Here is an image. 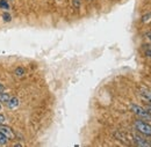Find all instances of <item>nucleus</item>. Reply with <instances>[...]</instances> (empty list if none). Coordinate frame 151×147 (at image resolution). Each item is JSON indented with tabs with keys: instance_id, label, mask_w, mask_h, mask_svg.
Returning <instances> with one entry per match:
<instances>
[{
	"instance_id": "1",
	"label": "nucleus",
	"mask_w": 151,
	"mask_h": 147,
	"mask_svg": "<svg viewBox=\"0 0 151 147\" xmlns=\"http://www.w3.org/2000/svg\"><path fill=\"white\" fill-rule=\"evenodd\" d=\"M130 109H132V111L138 117V118L144 119V121H151V115L147 111L145 108L132 103V104H130Z\"/></svg>"
},
{
	"instance_id": "2",
	"label": "nucleus",
	"mask_w": 151,
	"mask_h": 147,
	"mask_svg": "<svg viewBox=\"0 0 151 147\" xmlns=\"http://www.w3.org/2000/svg\"><path fill=\"white\" fill-rule=\"evenodd\" d=\"M134 125H135V128H136L138 133H141V134H143V136H145V137H151L150 124H148V123H145V122H143V121L137 119V121L134 122Z\"/></svg>"
},
{
	"instance_id": "3",
	"label": "nucleus",
	"mask_w": 151,
	"mask_h": 147,
	"mask_svg": "<svg viewBox=\"0 0 151 147\" xmlns=\"http://www.w3.org/2000/svg\"><path fill=\"white\" fill-rule=\"evenodd\" d=\"M132 141L137 145V146H142V147H147L151 146V141L147 139L145 136L141 134V133H135L132 136Z\"/></svg>"
},
{
	"instance_id": "4",
	"label": "nucleus",
	"mask_w": 151,
	"mask_h": 147,
	"mask_svg": "<svg viewBox=\"0 0 151 147\" xmlns=\"http://www.w3.org/2000/svg\"><path fill=\"white\" fill-rule=\"evenodd\" d=\"M0 132H2L8 139H13L14 138V131L11 129L9 126H7V125L0 124Z\"/></svg>"
},
{
	"instance_id": "5",
	"label": "nucleus",
	"mask_w": 151,
	"mask_h": 147,
	"mask_svg": "<svg viewBox=\"0 0 151 147\" xmlns=\"http://www.w3.org/2000/svg\"><path fill=\"white\" fill-rule=\"evenodd\" d=\"M7 106L9 109H15L19 106V98L18 97H11L9 101L7 102Z\"/></svg>"
},
{
	"instance_id": "6",
	"label": "nucleus",
	"mask_w": 151,
	"mask_h": 147,
	"mask_svg": "<svg viewBox=\"0 0 151 147\" xmlns=\"http://www.w3.org/2000/svg\"><path fill=\"white\" fill-rule=\"evenodd\" d=\"M141 95H142L148 102L151 103V91L147 89V88H142V89H141Z\"/></svg>"
},
{
	"instance_id": "7",
	"label": "nucleus",
	"mask_w": 151,
	"mask_h": 147,
	"mask_svg": "<svg viewBox=\"0 0 151 147\" xmlns=\"http://www.w3.org/2000/svg\"><path fill=\"white\" fill-rule=\"evenodd\" d=\"M9 98H11L9 94L4 93V92L0 93V103H7V102L9 101Z\"/></svg>"
},
{
	"instance_id": "8",
	"label": "nucleus",
	"mask_w": 151,
	"mask_h": 147,
	"mask_svg": "<svg viewBox=\"0 0 151 147\" xmlns=\"http://www.w3.org/2000/svg\"><path fill=\"white\" fill-rule=\"evenodd\" d=\"M7 143H8V138L2 132H0V145H6Z\"/></svg>"
},
{
	"instance_id": "9",
	"label": "nucleus",
	"mask_w": 151,
	"mask_h": 147,
	"mask_svg": "<svg viewBox=\"0 0 151 147\" xmlns=\"http://www.w3.org/2000/svg\"><path fill=\"white\" fill-rule=\"evenodd\" d=\"M14 73H15V75H18V76H22L24 74V70H23V67H17L15 71H14Z\"/></svg>"
},
{
	"instance_id": "10",
	"label": "nucleus",
	"mask_w": 151,
	"mask_h": 147,
	"mask_svg": "<svg viewBox=\"0 0 151 147\" xmlns=\"http://www.w3.org/2000/svg\"><path fill=\"white\" fill-rule=\"evenodd\" d=\"M2 19H4V21H6V22H9L11 20H12V16L7 13V12H5L4 14H2Z\"/></svg>"
},
{
	"instance_id": "11",
	"label": "nucleus",
	"mask_w": 151,
	"mask_h": 147,
	"mask_svg": "<svg viewBox=\"0 0 151 147\" xmlns=\"http://www.w3.org/2000/svg\"><path fill=\"white\" fill-rule=\"evenodd\" d=\"M151 19V12L149 13V14H145L143 18H142V22H149Z\"/></svg>"
},
{
	"instance_id": "12",
	"label": "nucleus",
	"mask_w": 151,
	"mask_h": 147,
	"mask_svg": "<svg viewBox=\"0 0 151 147\" xmlns=\"http://www.w3.org/2000/svg\"><path fill=\"white\" fill-rule=\"evenodd\" d=\"M0 7L8 9V4H7V1H6V0H1V1H0Z\"/></svg>"
},
{
	"instance_id": "13",
	"label": "nucleus",
	"mask_w": 151,
	"mask_h": 147,
	"mask_svg": "<svg viewBox=\"0 0 151 147\" xmlns=\"http://www.w3.org/2000/svg\"><path fill=\"white\" fill-rule=\"evenodd\" d=\"M72 5H73L75 8L78 9V8L80 7V0H73V1H72Z\"/></svg>"
},
{
	"instance_id": "14",
	"label": "nucleus",
	"mask_w": 151,
	"mask_h": 147,
	"mask_svg": "<svg viewBox=\"0 0 151 147\" xmlns=\"http://www.w3.org/2000/svg\"><path fill=\"white\" fill-rule=\"evenodd\" d=\"M5 121H6V119H5V116L0 113V124H4V123H5Z\"/></svg>"
},
{
	"instance_id": "15",
	"label": "nucleus",
	"mask_w": 151,
	"mask_h": 147,
	"mask_svg": "<svg viewBox=\"0 0 151 147\" xmlns=\"http://www.w3.org/2000/svg\"><path fill=\"white\" fill-rule=\"evenodd\" d=\"M145 56H147V57H150V58H151V48H150V49H148V50L145 51Z\"/></svg>"
},
{
	"instance_id": "16",
	"label": "nucleus",
	"mask_w": 151,
	"mask_h": 147,
	"mask_svg": "<svg viewBox=\"0 0 151 147\" xmlns=\"http://www.w3.org/2000/svg\"><path fill=\"white\" fill-rule=\"evenodd\" d=\"M145 109H147V111H148V112L151 115V103H150V104H148V106L145 107Z\"/></svg>"
},
{
	"instance_id": "17",
	"label": "nucleus",
	"mask_w": 151,
	"mask_h": 147,
	"mask_svg": "<svg viewBox=\"0 0 151 147\" xmlns=\"http://www.w3.org/2000/svg\"><path fill=\"white\" fill-rule=\"evenodd\" d=\"M4 89H5V88H4V85H1V83H0V93L4 92Z\"/></svg>"
},
{
	"instance_id": "18",
	"label": "nucleus",
	"mask_w": 151,
	"mask_h": 147,
	"mask_svg": "<svg viewBox=\"0 0 151 147\" xmlns=\"http://www.w3.org/2000/svg\"><path fill=\"white\" fill-rule=\"evenodd\" d=\"M147 37H148V38H149V39L151 41V31H149V33L147 34Z\"/></svg>"
},
{
	"instance_id": "19",
	"label": "nucleus",
	"mask_w": 151,
	"mask_h": 147,
	"mask_svg": "<svg viewBox=\"0 0 151 147\" xmlns=\"http://www.w3.org/2000/svg\"><path fill=\"white\" fill-rule=\"evenodd\" d=\"M0 110H1V104H0Z\"/></svg>"
},
{
	"instance_id": "20",
	"label": "nucleus",
	"mask_w": 151,
	"mask_h": 147,
	"mask_svg": "<svg viewBox=\"0 0 151 147\" xmlns=\"http://www.w3.org/2000/svg\"><path fill=\"white\" fill-rule=\"evenodd\" d=\"M88 1H90V0H88Z\"/></svg>"
}]
</instances>
